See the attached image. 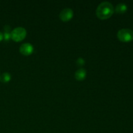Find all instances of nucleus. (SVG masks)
<instances>
[{
    "label": "nucleus",
    "mask_w": 133,
    "mask_h": 133,
    "mask_svg": "<svg viewBox=\"0 0 133 133\" xmlns=\"http://www.w3.org/2000/svg\"><path fill=\"white\" fill-rule=\"evenodd\" d=\"M127 10V6L125 3H119L116 5L115 11L118 14H123Z\"/></svg>",
    "instance_id": "nucleus-7"
},
{
    "label": "nucleus",
    "mask_w": 133,
    "mask_h": 133,
    "mask_svg": "<svg viewBox=\"0 0 133 133\" xmlns=\"http://www.w3.org/2000/svg\"><path fill=\"white\" fill-rule=\"evenodd\" d=\"M73 16H74V12L69 8L63 9L59 14L60 19L64 22H69L70 19H72Z\"/></svg>",
    "instance_id": "nucleus-4"
},
{
    "label": "nucleus",
    "mask_w": 133,
    "mask_h": 133,
    "mask_svg": "<svg viewBox=\"0 0 133 133\" xmlns=\"http://www.w3.org/2000/svg\"><path fill=\"white\" fill-rule=\"evenodd\" d=\"M27 35V31L23 27H16L11 31V39L14 42L22 41Z\"/></svg>",
    "instance_id": "nucleus-3"
},
{
    "label": "nucleus",
    "mask_w": 133,
    "mask_h": 133,
    "mask_svg": "<svg viewBox=\"0 0 133 133\" xmlns=\"http://www.w3.org/2000/svg\"><path fill=\"white\" fill-rule=\"evenodd\" d=\"M117 36L122 42H130L133 40V31L129 29H122L118 31Z\"/></svg>",
    "instance_id": "nucleus-2"
},
{
    "label": "nucleus",
    "mask_w": 133,
    "mask_h": 133,
    "mask_svg": "<svg viewBox=\"0 0 133 133\" xmlns=\"http://www.w3.org/2000/svg\"><path fill=\"white\" fill-rule=\"evenodd\" d=\"M34 51V48L32 44L29 43L23 44L19 48V52L25 56H29Z\"/></svg>",
    "instance_id": "nucleus-5"
},
{
    "label": "nucleus",
    "mask_w": 133,
    "mask_h": 133,
    "mask_svg": "<svg viewBox=\"0 0 133 133\" xmlns=\"http://www.w3.org/2000/svg\"><path fill=\"white\" fill-rule=\"evenodd\" d=\"M4 30H5V32H4L3 35V38L6 41H8V40L11 38V32H10V27L9 25H5V27H4Z\"/></svg>",
    "instance_id": "nucleus-9"
},
{
    "label": "nucleus",
    "mask_w": 133,
    "mask_h": 133,
    "mask_svg": "<svg viewBox=\"0 0 133 133\" xmlns=\"http://www.w3.org/2000/svg\"><path fill=\"white\" fill-rule=\"evenodd\" d=\"M114 12V6L108 1H105L97 6L96 9V16L101 19H107L112 16Z\"/></svg>",
    "instance_id": "nucleus-1"
},
{
    "label": "nucleus",
    "mask_w": 133,
    "mask_h": 133,
    "mask_svg": "<svg viewBox=\"0 0 133 133\" xmlns=\"http://www.w3.org/2000/svg\"><path fill=\"white\" fill-rule=\"evenodd\" d=\"M11 79V75L9 73L5 72L0 75V81L3 83H7Z\"/></svg>",
    "instance_id": "nucleus-8"
},
{
    "label": "nucleus",
    "mask_w": 133,
    "mask_h": 133,
    "mask_svg": "<svg viewBox=\"0 0 133 133\" xmlns=\"http://www.w3.org/2000/svg\"><path fill=\"white\" fill-rule=\"evenodd\" d=\"M87 77V71L84 69L81 68L78 70L75 74V77L77 81H83Z\"/></svg>",
    "instance_id": "nucleus-6"
},
{
    "label": "nucleus",
    "mask_w": 133,
    "mask_h": 133,
    "mask_svg": "<svg viewBox=\"0 0 133 133\" xmlns=\"http://www.w3.org/2000/svg\"><path fill=\"white\" fill-rule=\"evenodd\" d=\"M3 40V35L2 32L0 31V42L2 41Z\"/></svg>",
    "instance_id": "nucleus-11"
},
{
    "label": "nucleus",
    "mask_w": 133,
    "mask_h": 133,
    "mask_svg": "<svg viewBox=\"0 0 133 133\" xmlns=\"http://www.w3.org/2000/svg\"><path fill=\"white\" fill-rule=\"evenodd\" d=\"M84 63H85V61L83 58H79L77 61V64L79 66H83Z\"/></svg>",
    "instance_id": "nucleus-10"
}]
</instances>
